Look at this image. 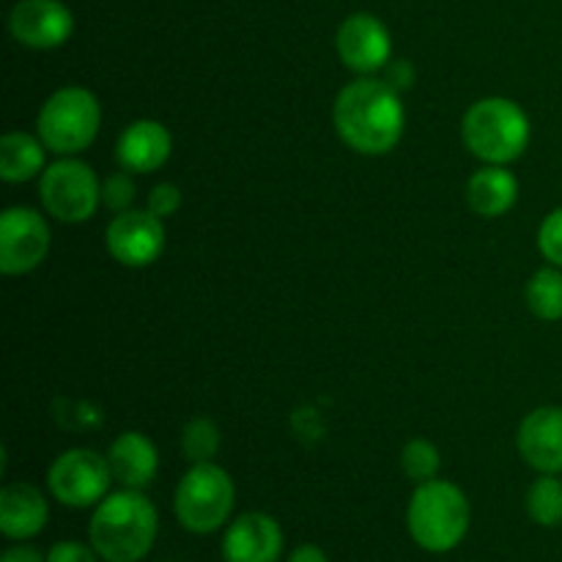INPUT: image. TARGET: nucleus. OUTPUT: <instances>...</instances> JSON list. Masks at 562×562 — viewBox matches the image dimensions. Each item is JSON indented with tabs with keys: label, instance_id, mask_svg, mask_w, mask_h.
I'll return each mask as SVG.
<instances>
[{
	"label": "nucleus",
	"instance_id": "nucleus-1",
	"mask_svg": "<svg viewBox=\"0 0 562 562\" xmlns=\"http://www.w3.org/2000/svg\"><path fill=\"white\" fill-rule=\"evenodd\" d=\"M333 121L351 151L382 157L398 146L406 113L401 93L387 80L357 77L335 99Z\"/></svg>",
	"mask_w": 562,
	"mask_h": 562
},
{
	"label": "nucleus",
	"instance_id": "nucleus-2",
	"mask_svg": "<svg viewBox=\"0 0 562 562\" xmlns=\"http://www.w3.org/2000/svg\"><path fill=\"white\" fill-rule=\"evenodd\" d=\"M159 516L151 499L135 488L108 494L88 525L91 547L104 562H140L151 552Z\"/></svg>",
	"mask_w": 562,
	"mask_h": 562
},
{
	"label": "nucleus",
	"instance_id": "nucleus-3",
	"mask_svg": "<svg viewBox=\"0 0 562 562\" xmlns=\"http://www.w3.org/2000/svg\"><path fill=\"white\" fill-rule=\"evenodd\" d=\"M470 499L456 483L434 481L417 483L406 508V527L412 541L431 554H445L464 541L470 530Z\"/></svg>",
	"mask_w": 562,
	"mask_h": 562
},
{
	"label": "nucleus",
	"instance_id": "nucleus-4",
	"mask_svg": "<svg viewBox=\"0 0 562 562\" xmlns=\"http://www.w3.org/2000/svg\"><path fill=\"white\" fill-rule=\"evenodd\" d=\"M461 137L481 162L508 165L530 146V119L514 99H477L464 113Z\"/></svg>",
	"mask_w": 562,
	"mask_h": 562
},
{
	"label": "nucleus",
	"instance_id": "nucleus-5",
	"mask_svg": "<svg viewBox=\"0 0 562 562\" xmlns=\"http://www.w3.org/2000/svg\"><path fill=\"white\" fill-rule=\"evenodd\" d=\"M99 126H102L99 99L80 86L58 88L36 115V135L42 137L47 151L58 157H75L86 151L97 140Z\"/></svg>",
	"mask_w": 562,
	"mask_h": 562
},
{
	"label": "nucleus",
	"instance_id": "nucleus-6",
	"mask_svg": "<svg viewBox=\"0 0 562 562\" xmlns=\"http://www.w3.org/2000/svg\"><path fill=\"white\" fill-rule=\"evenodd\" d=\"M236 503V488L228 472L214 461L192 464L173 494V510L181 527L195 536H212L225 521Z\"/></svg>",
	"mask_w": 562,
	"mask_h": 562
},
{
	"label": "nucleus",
	"instance_id": "nucleus-7",
	"mask_svg": "<svg viewBox=\"0 0 562 562\" xmlns=\"http://www.w3.org/2000/svg\"><path fill=\"white\" fill-rule=\"evenodd\" d=\"M38 198L49 217L60 223H86L102 206V181L91 165L75 157H60L44 168L38 179Z\"/></svg>",
	"mask_w": 562,
	"mask_h": 562
},
{
	"label": "nucleus",
	"instance_id": "nucleus-8",
	"mask_svg": "<svg viewBox=\"0 0 562 562\" xmlns=\"http://www.w3.org/2000/svg\"><path fill=\"white\" fill-rule=\"evenodd\" d=\"M113 470L108 456H99L91 448H71L53 461L47 475L49 494L66 508H91L99 505L110 492Z\"/></svg>",
	"mask_w": 562,
	"mask_h": 562
},
{
	"label": "nucleus",
	"instance_id": "nucleus-9",
	"mask_svg": "<svg viewBox=\"0 0 562 562\" xmlns=\"http://www.w3.org/2000/svg\"><path fill=\"white\" fill-rule=\"evenodd\" d=\"M49 241V225L36 209L9 206L0 214V272L9 278L33 272L47 258Z\"/></svg>",
	"mask_w": 562,
	"mask_h": 562
},
{
	"label": "nucleus",
	"instance_id": "nucleus-10",
	"mask_svg": "<svg viewBox=\"0 0 562 562\" xmlns=\"http://www.w3.org/2000/svg\"><path fill=\"white\" fill-rule=\"evenodd\" d=\"M108 252L130 269H143L157 261L165 250V223L148 209H126L110 220L104 231Z\"/></svg>",
	"mask_w": 562,
	"mask_h": 562
},
{
	"label": "nucleus",
	"instance_id": "nucleus-11",
	"mask_svg": "<svg viewBox=\"0 0 562 562\" xmlns=\"http://www.w3.org/2000/svg\"><path fill=\"white\" fill-rule=\"evenodd\" d=\"M335 47H338L346 69L357 71L360 77L382 71L393 55V42H390V31L384 27V22L379 16L366 14V11L346 16L340 22Z\"/></svg>",
	"mask_w": 562,
	"mask_h": 562
},
{
	"label": "nucleus",
	"instance_id": "nucleus-12",
	"mask_svg": "<svg viewBox=\"0 0 562 562\" xmlns=\"http://www.w3.org/2000/svg\"><path fill=\"white\" fill-rule=\"evenodd\" d=\"M9 31L22 47L55 49L69 42L75 16L60 0H20L9 14Z\"/></svg>",
	"mask_w": 562,
	"mask_h": 562
},
{
	"label": "nucleus",
	"instance_id": "nucleus-13",
	"mask_svg": "<svg viewBox=\"0 0 562 562\" xmlns=\"http://www.w3.org/2000/svg\"><path fill=\"white\" fill-rule=\"evenodd\" d=\"M516 448L541 475H562V406H538L521 420Z\"/></svg>",
	"mask_w": 562,
	"mask_h": 562
},
{
	"label": "nucleus",
	"instance_id": "nucleus-14",
	"mask_svg": "<svg viewBox=\"0 0 562 562\" xmlns=\"http://www.w3.org/2000/svg\"><path fill=\"white\" fill-rule=\"evenodd\" d=\"M283 530L269 514H241L223 536L225 562H280Z\"/></svg>",
	"mask_w": 562,
	"mask_h": 562
},
{
	"label": "nucleus",
	"instance_id": "nucleus-15",
	"mask_svg": "<svg viewBox=\"0 0 562 562\" xmlns=\"http://www.w3.org/2000/svg\"><path fill=\"white\" fill-rule=\"evenodd\" d=\"M173 151V137L168 126L154 119L132 121L115 143V159L121 170L130 173H154L162 168Z\"/></svg>",
	"mask_w": 562,
	"mask_h": 562
},
{
	"label": "nucleus",
	"instance_id": "nucleus-16",
	"mask_svg": "<svg viewBox=\"0 0 562 562\" xmlns=\"http://www.w3.org/2000/svg\"><path fill=\"white\" fill-rule=\"evenodd\" d=\"M108 461L113 470V481H119L124 488L143 492L157 477L159 450L146 434L124 431L110 445Z\"/></svg>",
	"mask_w": 562,
	"mask_h": 562
},
{
	"label": "nucleus",
	"instance_id": "nucleus-17",
	"mask_svg": "<svg viewBox=\"0 0 562 562\" xmlns=\"http://www.w3.org/2000/svg\"><path fill=\"white\" fill-rule=\"evenodd\" d=\"M49 508L31 483H9L0 492V530L9 541H27L47 527Z\"/></svg>",
	"mask_w": 562,
	"mask_h": 562
},
{
	"label": "nucleus",
	"instance_id": "nucleus-18",
	"mask_svg": "<svg viewBox=\"0 0 562 562\" xmlns=\"http://www.w3.org/2000/svg\"><path fill=\"white\" fill-rule=\"evenodd\" d=\"M467 201L481 217H503L519 201V181L505 165H483L467 184Z\"/></svg>",
	"mask_w": 562,
	"mask_h": 562
},
{
	"label": "nucleus",
	"instance_id": "nucleus-19",
	"mask_svg": "<svg viewBox=\"0 0 562 562\" xmlns=\"http://www.w3.org/2000/svg\"><path fill=\"white\" fill-rule=\"evenodd\" d=\"M44 151L47 146L38 135L27 132H5L0 140V179L5 184H22L44 173Z\"/></svg>",
	"mask_w": 562,
	"mask_h": 562
},
{
	"label": "nucleus",
	"instance_id": "nucleus-20",
	"mask_svg": "<svg viewBox=\"0 0 562 562\" xmlns=\"http://www.w3.org/2000/svg\"><path fill=\"white\" fill-rule=\"evenodd\" d=\"M527 307L541 322H560L562 318V269L543 267L527 283Z\"/></svg>",
	"mask_w": 562,
	"mask_h": 562
},
{
	"label": "nucleus",
	"instance_id": "nucleus-21",
	"mask_svg": "<svg viewBox=\"0 0 562 562\" xmlns=\"http://www.w3.org/2000/svg\"><path fill=\"white\" fill-rule=\"evenodd\" d=\"M527 514L541 527L562 525V481L560 475H541L527 492Z\"/></svg>",
	"mask_w": 562,
	"mask_h": 562
},
{
	"label": "nucleus",
	"instance_id": "nucleus-22",
	"mask_svg": "<svg viewBox=\"0 0 562 562\" xmlns=\"http://www.w3.org/2000/svg\"><path fill=\"white\" fill-rule=\"evenodd\" d=\"M220 442H223V437H220L217 423L209 420V417H192L181 431V450L192 464L212 461L217 456Z\"/></svg>",
	"mask_w": 562,
	"mask_h": 562
},
{
	"label": "nucleus",
	"instance_id": "nucleus-23",
	"mask_svg": "<svg viewBox=\"0 0 562 562\" xmlns=\"http://www.w3.org/2000/svg\"><path fill=\"white\" fill-rule=\"evenodd\" d=\"M401 467H404L409 481L426 483L439 475L442 459H439L437 445H431L428 439H412V442H406V448L401 450Z\"/></svg>",
	"mask_w": 562,
	"mask_h": 562
},
{
	"label": "nucleus",
	"instance_id": "nucleus-24",
	"mask_svg": "<svg viewBox=\"0 0 562 562\" xmlns=\"http://www.w3.org/2000/svg\"><path fill=\"white\" fill-rule=\"evenodd\" d=\"M135 195L137 190L130 170H119V173L108 176V179L102 181V206L110 209V212L121 214L126 212V209H132Z\"/></svg>",
	"mask_w": 562,
	"mask_h": 562
},
{
	"label": "nucleus",
	"instance_id": "nucleus-25",
	"mask_svg": "<svg viewBox=\"0 0 562 562\" xmlns=\"http://www.w3.org/2000/svg\"><path fill=\"white\" fill-rule=\"evenodd\" d=\"M538 250L552 267L562 269V206L549 212L538 228Z\"/></svg>",
	"mask_w": 562,
	"mask_h": 562
},
{
	"label": "nucleus",
	"instance_id": "nucleus-26",
	"mask_svg": "<svg viewBox=\"0 0 562 562\" xmlns=\"http://www.w3.org/2000/svg\"><path fill=\"white\" fill-rule=\"evenodd\" d=\"M146 209L162 220L173 217V214L181 209V190L176 184H170V181H162V184H157L151 192H148Z\"/></svg>",
	"mask_w": 562,
	"mask_h": 562
},
{
	"label": "nucleus",
	"instance_id": "nucleus-27",
	"mask_svg": "<svg viewBox=\"0 0 562 562\" xmlns=\"http://www.w3.org/2000/svg\"><path fill=\"white\" fill-rule=\"evenodd\" d=\"M97 549L80 541H60L47 552V562H99Z\"/></svg>",
	"mask_w": 562,
	"mask_h": 562
},
{
	"label": "nucleus",
	"instance_id": "nucleus-28",
	"mask_svg": "<svg viewBox=\"0 0 562 562\" xmlns=\"http://www.w3.org/2000/svg\"><path fill=\"white\" fill-rule=\"evenodd\" d=\"M285 562H329V558L322 547H316V543H302V547H296L294 552L289 554Z\"/></svg>",
	"mask_w": 562,
	"mask_h": 562
},
{
	"label": "nucleus",
	"instance_id": "nucleus-29",
	"mask_svg": "<svg viewBox=\"0 0 562 562\" xmlns=\"http://www.w3.org/2000/svg\"><path fill=\"white\" fill-rule=\"evenodd\" d=\"M3 562H47V558L31 547H11L3 552Z\"/></svg>",
	"mask_w": 562,
	"mask_h": 562
}]
</instances>
